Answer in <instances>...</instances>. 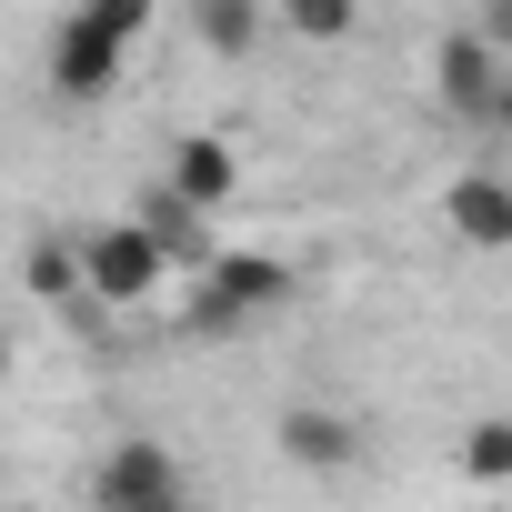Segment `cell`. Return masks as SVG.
Returning <instances> with one entry per match:
<instances>
[{
    "label": "cell",
    "mask_w": 512,
    "mask_h": 512,
    "mask_svg": "<svg viewBox=\"0 0 512 512\" xmlns=\"http://www.w3.org/2000/svg\"><path fill=\"white\" fill-rule=\"evenodd\" d=\"M292 292H302V272H292V262H272V251H221V262L201 272V302H191V322H201V332H241V322L282 312Z\"/></svg>",
    "instance_id": "1"
},
{
    "label": "cell",
    "mask_w": 512,
    "mask_h": 512,
    "mask_svg": "<svg viewBox=\"0 0 512 512\" xmlns=\"http://www.w3.org/2000/svg\"><path fill=\"white\" fill-rule=\"evenodd\" d=\"M262 11H292V0H262Z\"/></svg>",
    "instance_id": "18"
},
{
    "label": "cell",
    "mask_w": 512,
    "mask_h": 512,
    "mask_svg": "<svg viewBox=\"0 0 512 512\" xmlns=\"http://www.w3.org/2000/svg\"><path fill=\"white\" fill-rule=\"evenodd\" d=\"M131 221H141V231L171 251V272H211V262H221V241H211V211H191L171 181H151V191L131 201Z\"/></svg>",
    "instance_id": "7"
},
{
    "label": "cell",
    "mask_w": 512,
    "mask_h": 512,
    "mask_svg": "<svg viewBox=\"0 0 512 512\" xmlns=\"http://www.w3.org/2000/svg\"><path fill=\"white\" fill-rule=\"evenodd\" d=\"M442 221H452V241H472V251H512V181H502V171H462V181L442 191Z\"/></svg>",
    "instance_id": "8"
},
{
    "label": "cell",
    "mask_w": 512,
    "mask_h": 512,
    "mask_svg": "<svg viewBox=\"0 0 512 512\" xmlns=\"http://www.w3.org/2000/svg\"><path fill=\"white\" fill-rule=\"evenodd\" d=\"M292 41H312V51H332V41H352V21H362V0H292Z\"/></svg>",
    "instance_id": "13"
},
{
    "label": "cell",
    "mask_w": 512,
    "mask_h": 512,
    "mask_svg": "<svg viewBox=\"0 0 512 512\" xmlns=\"http://www.w3.org/2000/svg\"><path fill=\"white\" fill-rule=\"evenodd\" d=\"M0 382H11V342H0Z\"/></svg>",
    "instance_id": "17"
},
{
    "label": "cell",
    "mask_w": 512,
    "mask_h": 512,
    "mask_svg": "<svg viewBox=\"0 0 512 512\" xmlns=\"http://www.w3.org/2000/svg\"><path fill=\"white\" fill-rule=\"evenodd\" d=\"M91 502H101V512H161V502H191V492H181V462H171V442H151V432H121V442L101 452V472H91Z\"/></svg>",
    "instance_id": "4"
},
{
    "label": "cell",
    "mask_w": 512,
    "mask_h": 512,
    "mask_svg": "<svg viewBox=\"0 0 512 512\" xmlns=\"http://www.w3.org/2000/svg\"><path fill=\"white\" fill-rule=\"evenodd\" d=\"M432 91H442V111H452L462 131H492V101H502V51H492L482 31H452V41L432 51Z\"/></svg>",
    "instance_id": "5"
},
{
    "label": "cell",
    "mask_w": 512,
    "mask_h": 512,
    "mask_svg": "<svg viewBox=\"0 0 512 512\" xmlns=\"http://www.w3.org/2000/svg\"><path fill=\"white\" fill-rule=\"evenodd\" d=\"M81 11H91L121 51H141V31H151V11H161V0H81Z\"/></svg>",
    "instance_id": "14"
},
{
    "label": "cell",
    "mask_w": 512,
    "mask_h": 512,
    "mask_svg": "<svg viewBox=\"0 0 512 512\" xmlns=\"http://www.w3.org/2000/svg\"><path fill=\"white\" fill-rule=\"evenodd\" d=\"M272 442H282V462H302V472H352V462L372 452V442H362V422H352L342 402H282Z\"/></svg>",
    "instance_id": "6"
},
{
    "label": "cell",
    "mask_w": 512,
    "mask_h": 512,
    "mask_svg": "<svg viewBox=\"0 0 512 512\" xmlns=\"http://www.w3.org/2000/svg\"><path fill=\"white\" fill-rule=\"evenodd\" d=\"M262 0H191V31H201V51L211 61H262Z\"/></svg>",
    "instance_id": "10"
},
{
    "label": "cell",
    "mask_w": 512,
    "mask_h": 512,
    "mask_svg": "<svg viewBox=\"0 0 512 512\" xmlns=\"http://www.w3.org/2000/svg\"><path fill=\"white\" fill-rule=\"evenodd\" d=\"M191 211H231V191H241V161H231V141L221 131H191V141H171V171H161Z\"/></svg>",
    "instance_id": "9"
},
{
    "label": "cell",
    "mask_w": 512,
    "mask_h": 512,
    "mask_svg": "<svg viewBox=\"0 0 512 512\" xmlns=\"http://www.w3.org/2000/svg\"><path fill=\"white\" fill-rule=\"evenodd\" d=\"M472 31H482L492 51H512V0H482V21H472Z\"/></svg>",
    "instance_id": "15"
},
{
    "label": "cell",
    "mask_w": 512,
    "mask_h": 512,
    "mask_svg": "<svg viewBox=\"0 0 512 512\" xmlns=\"http://www.w3.org/2000/svg\"><path fill=\"white\" fill-rule=\"evenodd\" d=\"M492 131L512 141V71H502V101H492Z\"/></svg>",
    "instance_id": "16"
},
{
    "label": "cell",
    "mask_w": 512,
    "mask_h": 512,
    "mask_svg": "<svg viewBox=\"0 0 512 512\" xmlns=\"http://www.w3.org/2000/svg\"><path fill=\"white\" fill-rule=\"evenodd\" d=\"M81 272H91V302L131 312V302H151V292H161L171 251H161L141 221H101V231H81Z\"/></svg>",
    "instance_id": "2"
},
{
    "label": "cell",
    "mask_w": 512,
    "mask_h": 512,
    "mask_svg": "<svg viewBox=\"0 0 512 512\" xmlns=\"http://www.w3.org/2000/svg\"><path fill=\"white\" fill-rule=\"evenodd\" d=\"M161 512H191V502H161Z\"/></svg>",
    "instance_id": "19"
},
{
    "label": "cell",
    "mask_w": 512,
    "mask_h": 512,
    "mask_svg": "<svg viewBox=\"0 0 512 512\" xmlns=\"http://www.w3.org/2000/svg\"><path fill=\"white\" fill-rule=\"evenodd\" d=\"M121 71H131V51H121L91 11H61V21H51V101H81V111H91V101L121 91Z\"/></svg>",
    "instance_id": "3"
},
{
    "label": "cell",
    "mask_w": 512,
    "mask_h": 512,
    "mask_svg": "<svg viewBox=\"0 0 512 512\" xmlns=\"http://www.w3.org/2000/svg\"><path fill=\"white\" fill-rule=\"evenodd\" d=\"M21 282L41 292V302H91V272H81V241H31V262H21Z\"/></svg>",
    "instance_id": "11"
},
{
    "label": "cell",
    "mask_w": 512,
    "mask_h": 512,
    "mask_svg": "<svg viewBox=\"0 0 512 512\" xmlns=\"http://www.w3.org/2000/svg\"><path fill=\"white\" fill-rule=\"evenodd\" d=\"M452 462H462V482H482V492H502V482H512V412H492V422H472V432L452 442Z\"/></svg>",
    "instance_id": "12"
}]
</instances>
